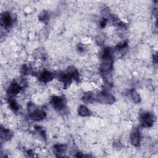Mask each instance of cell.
I'll return each mask as SVG.
<instances>
[{
  "label": "cell",
  "instance_id": "obj_9",
  "mask_svg": "<svg viewBox=\"0 0 158 158\" xmlns=\"http://www.w3.org/2000/svg\"><path fill=\"white\" fill-rule=\"evenodd\" d=\"M2 22L4 23V26L9 27L12 24V19L10 15L7 14H5L2 16Z\"/></svg>",
  "mask_w": 158,
  "mask_h": 158
},
{
  "label": "cell",
  "instance_id": "obj_8",
  "mask_svg": "<svg viewBox=\"0 0 158 158\" xmlns=\"http://www.w3.org/2000/svg\"><path fill=\"white\" fill-rule=\"evenodd\" d=\"M78 114L82 117H86L90 115V110L85 106H80L78 110Z\"/></svg>",
  "mask_w": 158,
  "mask_h": 158
},
{
  "label": "cell",
  "instance_id": "obj_10",
  "mask_svg": "<svg viewBox=\"0 0 158 158\" xmlns=\"http://www.w3.org/2000/svg\"><path fill=\"white\" fill-rule=\"evenodd\" d=\"M65 146L62 144H57L54 146V151L56 152V154H58L59 156H61L60 154L65 152Z\"/></svg>",
  "mask_w": 158,
  "mask_h": 158
},
{
  "label": "cell",
  "instance_id": "obj_2",
  "mask_svg": "<svg viewBox=\"0 0 158 158\" xmlns=\"http://www.w3.org/2000/svg\"><path fill=\"white\" fill-rule=\"evenodd\" d=\"M141 123L144 127H151L154 121V117L152 114L146 112L143 114L141 117Z\"/></svg>",
  "mask_w": 158,
  "mask_h": 158
},
{
  "label": "cell",
  "instance_id": "obj_1",
  "mask_svg": "<svg viewBox=\"0 0 158 158\" xmlns=\"http://www.w3.org/2000/svg\"><path fill=\"white\" fill-rule=\"evenodd\" d=\"M95 100L102 104H112L114 102V98L107 93L101 92L95 96Z\"/></svg>",
  "mask_w": 158,
  "mask_h": 158
},
{
  "label": "cell",
  "instance_id": "obj_12",
  "mask_svg": "<svg viewBox=\"0 0 158 158\" xmlns=\"http://www.w3.org/2000/svg\"><path fill=\"white\" fill-rule=\"evenodd\" d=\"M10 105L11 108H12L13 110H18L19 106H18V104H17V102H16L15 101H11L10 102Z\"/></svg>",
  "mask_w": 158,
  "mask_h": 158
},
{
  "label": "cell",
  "instance_id": "obj_4",
  "mask_svg": "<svg viewBox=\"0 0 158 158\" xmlns=\"http://www.w3.org/2000/svg\"><path fill=\"white\" fill-rule=\"evenodd\" d=\"M30 117L35 121H40L45 118L46 113L41 110H35L31 113Z\"/></svg>",
  "mask_w": 158,
  "mask_h": 158
},
{
  "label": "cell",
  "instance_id": "obj_11",
  "mask_svg": "<svg viewBox=\"0 0 158 158\" xmlns=\"http://www.w3.org/2000/svg\"><path fill=\"white\" fill-rule=\"evenodd\" d=\"M131 94V97L133 99V100L135 102H138L140 100V98L138 95V94L137 93L136 91H135V90H132L130 93Z\"/></svg>",
  "mask_w": 158,
  "mask_h": 158
},
{
  "label": "cell",
  "instance_id": "obj_6",
  "mask_svg": "<svg viewBox=\"0 0 158 158\" xmlns=\"http://www.w3.org/2000/svg\"><path fill=\"white\" fill-rule=\"evenodd\" d=\"M53 78V74L48 71H43L40 73V80L43 83L50 81Z\"/></svg>",
  "mask_w": 158,
  "mask_h": 158
},
{
  "label": "cell",
  "instance_id": "obj_3",
  "mask_svg": "<svg viewBox=\"0 0 158 158\" xmlns=\"http://www.w3.org/2000/svg\"><path fill=\"white\" fill-rule=\"evenodd\" d=\"M51 104L56 110H62L64 107V101L60 97L54 96L51 99Z\"/></svg>",
  "mask_w": 158,
  "mask_h": 158
},
{
  "label": "cell",
  "instance_id": "obj_7",
  "mask_svg": "<svg viewBox=\"0 0 158 158\" xmlns=\"http://www.w3.org/2000/svg\"><path fill=\"white\" fill-rule=\"evenodd\" d=\"M20 91V86L15 82L11 83L8 89V93L10 95H15Z\"/></svg>",
  "mask_w": 158,
  "mask_h": 158
},
{
  "label": "cell",
  "instance_id": "obj_5",
  "mask_svg": "<svg viewBox=\"0 0 158 158\" xmlns=\"http://www.w3.org/2000/svg\"><path fill=\"white\" fill-rule=\"evenodd\" d=\"M140 135L138 130H134L130 135L131 143L135 146H138L140 143Z\"/></svg>",
  "mask_w": 158,
  "mask_h": 158
}]
</instances>
